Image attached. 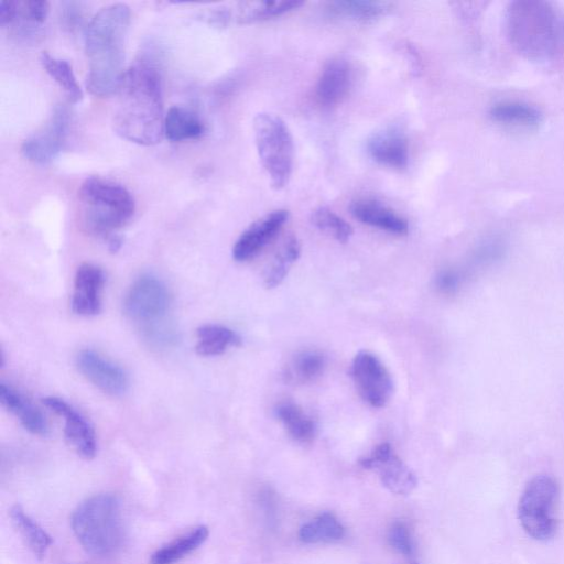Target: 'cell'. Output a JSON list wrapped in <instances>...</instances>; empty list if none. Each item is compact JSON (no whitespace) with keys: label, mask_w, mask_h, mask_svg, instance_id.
I'll return each mask as SVG.
<instances>
[{"label":"cell","mask_w":564,"mask_h":564,"mask_svg":"<svg viewBox=\"0 0 564 564\" xmlns=\"http://www.w3.org/2000/svg\"><path fill=\"white\" fill-rule=\"evenodd\" d=\"M117 97L112 117L116 133L140 145L161 142L165 115L158 69L147 61L135 62L124 70Z\"/></svg>","instance_id":"1"},{"label":"cell","mask_w":564,"mask_h":564,"mask_svg":"<svg viewBox=\"0 0 564 564\" xmlns=\"http://www.w3.org/2000/svg\"><path fill=\"white\" fill-rule=\"evenodd\" d=\"M130 25V9L124 3L101 8L86 29L85 51L88 58L86 86L94 96L117 91L124 63L126 39Z\"/></svg>","instance_id":"2"},{"label":"cell","mask_w":564,"mask_h":564,"mask_svg":"<svg viewBox=\"0 0 564 564\" xmlns=\"http://www.w3.org/2000/svg\"><path fill=\"white\" fill-rule=\"evenodd\" d=\"M505 30L511 47L530 61L549 59L557 45V20L552 4L541 0L509 2Z\"/></svg>","instance_id":"3"},{"label":"cell","mask_w":564,"mask_h":564,"mask_svg":"<svg viewBox=\"0 0 564 564\" xmlns=\"http://www.w3.org/2000/svg\"><path fill=\"white\" fill-rule=\"evenodd\" d=\"M73 532L89 554L108 556L123 543L124 528L118 498L111 494H97L82 501L72 513Z\"/></svg>","instance_id":"4"},{"label":"cell","mask_w":564,"mask_h":564,"mask_svg":"<svg viewBox=\"0 0 564 564\" xmlns=\"http://www.w3.org/2000/svg\"><path fill=\"white\" fill-rule=\"evenodd\" d=\"M78 198L85 228L94 235L108 236L133 216L135 203L122 185L98 176L86 178Z\"/></svg>","instance_id":"5"},{"label":"cell","mask_w":564,"mask_h":564,"mask_svg":"<svg viewBox=\"0 0 564 564\" xmlns=\"http://www.w3.org/2000/svg\"><path fill=\"white\" fill-rule=\"evenodd\" d=\"M253 133L258 156L271 186L283 188L291 177L294 158L288 126L279 116L261 112L254 117Z\"/></svg>","instance_id":"6"},{"label":"cell","mask_w":564,"mask_h":564,"mask_svg":"<svg viewBox=\"0 0 564 564\" xmlns=\"http://www.w3.org/2000/svg\"><path fill=\"white\" fill-rule=\"evenodd\" d=\"M560 486L554 477L539 474L525 485L518 502V519L536 541L551 540L558 527Z\"/></svg>","instance_id":"7"},{"label":"cell","mask_w":564,"mask_h":564,"mask_svg":"<svg viewBox=\"0 0 564 564\" xmlns=\"http://www.w3.org/2000/svg\"><path fill=\"white\" fill-rule=\"evenodd\" d=\"M171 294L162 280L143 274L131 284L123 300L126 315L144 329L162 324L170 310Z\"/></svg>","instance_id":"8"},{"label":"cell","mask_w":564,"mask_h":564,"mask_svg":"<svg viewBox=\"0 0 564 564\" xmlns=\"http://www.w3.org/2000/svg\"><path fill=\"white\" fill-rule=\"evenodd\" d=\"M351 377L361 398L375 408L384 406L392 393L390 372L373 354L359 351L351 364Z\"/></svg>","instance_id":"9"},{"label":"cell","mask_w":564,"mask_h":564,"mask_svg":"<svg viewBox=\"0 0 564 564\" xmlns=\"http://www.w3.org/2000/svg\"><path fill=\"white\" fill-rule=\"evenodd\" d=\"M43 404L64 420V435L67 443L84 459H91L97 453V440L89 421L67 401L57 397L42 399Z\"/></svg>","instance_id":"10"},{"label":"cell","mask_w":564,"mask_h":564,"mask_svg":"<svg viewBox=\"0 0 564 564\" xmlns=\"http://www.w3.org/2000/svg\"><path fill=\"white\" fill-rule=\"evenodd\" d=\"M361 467L379 473L382 485L397 495H408L417 480L412 470L393 453L390 444L378 445L369 456L359 460Z\"/></svg>","instance_id":"11"},{"label":"cell","mask_w":564,"mask_h":564,"mask_svg":"<svg viewBox=\"0 0 564 564\" xmlns=\"http://www.w3.org/2000/svg\"><path fill=\"white\" fill-rule=\"evenodd\" d=\"M68 127V112L65 108L57 107L47 124L37 133L26 139L21 152L25 159L45 165L54 161L61 153Z\"/></svg>","instance_id":"12"},{"label":"cell","mask_w":564,"mask_h":564,"mask_svg":"<svg viewBox=\"0 0 564 564\" xmlns=\"http://www.w3.org/2000/svg\"><path fill=\"white\" fill-rule=\"evenodd\" d=\"M76 366L89 382L107 394L120 395L129 387L127 372L95 350H80L76 357Z\"/></svg>","instance_id":"13"},{"label":"cell","mask_w":564,"mask_h":564,"mask_svg":"<svg viewBox=\"0 0 564 564\" xmlns=\"http://www.w3.org/2000/svg\"><path fill=\"white\" fill-rule=\"evenodd\" d=\"M288 218V210L276 209L251 224L235 242L234 259L242 262L256 257L276 236Z\"/></svg>","instance_id":"14"},{"label":"cell","mask_w":564,"mask_h":564,"mask_svg":"<svg viewBox=\"0 0 564 564\" xmlns=\"http://www.w3.org/2000/svg\"><path fill=\"white\" fill-rule=\"evenodd\" d=\"M105 284L102 269L93 263L80 264L74 276L72 310L80 316H94L101 310V291Z\"/></svg>","instance_id":"15"},{"label":"cell","mask_w":564,"mask_h":564,"mask_svg":"<svg viewBox=\"0 0 564 564\" xmlns=\"http://www.w3.org/2000/svg\"><path fill=\"white\" fill-rule=\"evenodd\" d=\"M366 151L372 161L389 169L403 170L409 164V140L399 128H386L371 134Z\"/></svg>","instance_id":"16"},{"label":"cell","mask_w":564,"mask_h":564,"mask_svg":"<svg viewBox=\"0 0 564 564\" xmlns=\"http://www.w3.org/2000/svg\"><path fill=\"white\" fill-rule=\"evenodd\" d=\"M354 74L350 64L343 58L329 61L322 69L315 86V98L319 106L333 108L349 94Z\"/></svg>","instance_id":"17"},{"label":"cell","mask_w":564,"mask_h":564,"mask_svg":"<svg viewBox=\"0 0 564 564\" xmlns=\"http://www.w3.org/2000/svg\"><path fill=\"white\" fill-rule=\"evenodd\" d=\"M351 215L362 224L404 236L409 232L408 220L389 206L371 198H361L350 204Z\"/></svg>","instance_id":"18"},{"label":"cell","mask_w":564,"mask_h":564,"mask_svg":"<svg viewBox=\"0 0 564 564\" xmlns=\"http://www.w3.org/2000/svg\"><path fill=\"white\" fill-rule=\"evenodd\" d=\"M0 402L30 433L40 436L48 433L47 422L40 410L11 386L0 384Z\"/></svg>","instance_id":"19"},{"label":"cell","mask_w":564,"mask_h":564,"mask_svg":"<svg viewBox=\"0 0 564 564\" xmlns=\"http://www.w3.org/2000/svg\"><path fill=\"white\" fill-rule=\"evenodd\" d=\"M392 7L388 1L336 0L327 2L326 10L332 17L365 23L384 17Z\"/></svg>","instance_id":"20"},{"label":"cell","mask_w":564,"mask_h":564,"mask_svg":"<svg viewBox=\"0 0 564 564\" xmlns=\"http://www.w3.org/2000/svg\"><path fill=\"white\" fill-rule=\"evenodd\" d=\"M208 535L206 525L195 527L153 552L150 564H174L204 544Z\"/></svg>","instance_id":"21"},{"label":"cell","mask_w":564,"mask_h":564,"mask_svg":"<svg viewBox=\"0 0 564 564\" xmlns=\"http://www.w3.org/2000/svg\"><path fill=\"white\" fill-rule=\"evenodd\" d=\"M10 519L31 552L39 558L46 555L53 543L52 536L20 505L9 510Z\"/></svg>","instance_id":"22"},{"label":"cell","mask_w":564,"mask_h":564,"mask_svg":"<svg viewBox=\"0 0 564 564\" xmlns=\"http://www.w3.org/2000/svg\"><path fill=\"white\" fill-rule=\"evenodd\" d=\"M195 350L199 356L210 357L224 354L238 346L240 337L230 328L219 324H204L196 329Z\"/></svg>","instance_id":"23"},{"label":"cell","mask_w":564,"mask_h":564,"mask_svg":"<svg viewBox=\"0 0 564 564\" xmlns=\"http://www.w3.org/2000/svg\"><path fill=\"white\" fill-rule=\"evenodd\" d=\"M204 133L200 119L187 108L174 106L165 113L164 137L170 141L197 139Z\"/></svg>","instance_id":"24"},{"label":"cell","mask_w":564,"mask_h":564,"mask_svg":"<svg viewBox=\"0 0 564 564\" xmlns=\"http://www.w3.org/2000/svg\"><path fill=\"white\" fill-rule=\"evenodd\" d=\"M303 4V1L297 0L241 2L238 4L235 20L239 24L265 21L296 10Z\"/></svg>","instance_id":"25"},{"label":"cell","mask_w":564,"mask_h":564,"mask_svg":"<svg viewBox=\"0 0 564 564\" xmlns=\"http://www.w3.org/2000/svg\"><path fill=\"white\" fill-rule=\"evenodd\" d=\"M489 117L501 124L523 128L536 127L542 121L541 112L533 106L509 100L495 104L489 110Z\"/></svg>","instance_id":"26"},{"label":"cell","mask_w":564,"mask_h":564,"mask_svg":"<svg viewBox=\"0 0 564 564\" xmlns=\"http://www.w3.org/2000/svg\"><path fill=\"white\" fill-rule=\"evenodd\" d=\"M275 412L293 440L301 443H308L315 437V422L296 403L291 401L281 402Z\"/></svg>","instance_id":"27"},{"label":"cell","mask_w":564,"mask_h":564,"mask_svg":"<svg viewBox=\"0 0 564 564\" xmlns=\"http://www.w3.org/2000/svg\"><path fill=\"white\" fill-rule=\"evenodd\" d=\"M326 359L318 351H303L296 355L284 368L283 378L291 384H303L318 378L325 368Z\"/></svg>","instance_id":"28"},{"label":"cell","mask_w":564,"mask_h":564,"mask_svg":"<svg viewBox=\"0 0 564 564\" xmlns=\"http://www.w3.org/2000/svg\"><path fill=\"white\" fill-rule=\"evenodd\" d=\"M40 63L50 77L63 89L69 101L78 102L83 99V90L72 65L67 61L54 57L47 52H42Z\"/></svg>","instance_id":"29"},{"label":"cell","mask_w":564,"mask_h":564,"mask_svg":"<svg viewBox=\"0 0 564 564\" xmlns=\"http://www.w3.org/2000/svg\"><path fill=\"white\" fill-rule=\"evenodd\" d=\"M344 534V527L329 512L319 514L313 521L302 525L299 531V538L304 543L338 541Z\"/></svg>","instance_id":"30"},{"label":"cell","mask_w":564,"mask_h":564,"mask_svg":"<svg viewBox=\"0 0 564 564\" xmlns=\"http://www.w3.org/2000/svg\"><path fill=\"white\" fill-rule=\"evenodd\" d=\"M301 246L296 237H289L276 252L264 276V284L272 289L282 283L290 268L297 260Z\"/></svg>","instance_id":"31"},{"label":"cell","mask_w":564,"mask_h":564,"mask_svg":"<svg viewBox=\"0 0 564 564\" xmlns=\"http://www.w3.org/2000/svg\"><path fill=\"white\" fill-rule=\"evenodd\" d=\"M312 224L332 236L338 242L345 243L352 236V227L328 207L321 206L312 212Z\"/></svg>","instance_id":"32"},{"label":"cell","mask_w":564,"mask_h":564,"mask_svg":"<svg viewBox=\"0 0 564 564\" xmlns=\"http://www.w3.org/2000/svg\"><path fill=\"white\" fill-rule=\"evenodd\" d=\"M50 3L47 1L26 0L17 2V19L31 24H42L48 14ZM15 19V20H17Z\"/></svg>","instance_id":"33"},{"label":"cell","mask_w":564,"mask_h":564,"mask_svg":"<svg viewBox=\"0 0 564 564\" xmlns=\"http://www.w3.org/2000/svg\"><path fill=\"white\" fill-rule=\"evenodd\" d=\"M388 540L390 545L398 552L411 555L413 553V544L411 541L408 528L401 523L395 522L389 530Z\"/></svg>","instance_id":"34"},{"label":"cell","mask_w":564,"mask_h":564,"mask_svg":"<svg viewBox=\"0 0 564 564\" xmlns=\"http://www.w3.org/2000/svg\"><path fill=\"white\" fill-rule=\"evenodd\" d=\"M82 9L80 4L77 2H65L62 13V20L64 24L69 28H76L82 20Z\"/></svg>","instance_id":"35"},{"label":"cell","mask_w":564,"mask_h":564,"mask_svg":"<svg viewBox=\"0 0 564 564\" xmlns=\"http://www.w3.org/2000/svg\"><path fill=\"white\" fill-rule=\"evenodd\" d=\"M17 19V2L2 1L0 3V25L4 26Z\"/></svg>","instance_id":"36"},{"label":"cell","mask_w":564,"mask_h":564,"mask_svg":"<svg viewBox=\"0 0 564 564\" xmlns=\"http://www.w3.org/2000/svg\"><path fill=\"white\" fill-rule=\"evenodd\" d=\"M458 284L457 275L452 271H445L438 276V286L446 292L453 291Z\"/></svg>","instance_id":"37"}]
</instances>
